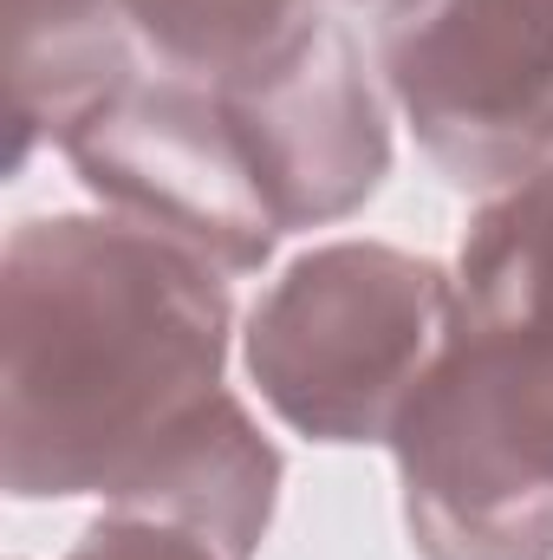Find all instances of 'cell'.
<instances>
[{
  "label": "cell",
  "mask_w": 553,
  "mask_h": 560,
  "mask_svg": "<svg viewBox=\"0 0 553 560\" xmlns=\"http://www.w3.org/2000/svg\"><path fill=\"white\" fill-rule=\"evenodd\" d=\"M228 287L125 215H33L0 248V482L118 502L222 392Z\"/></svg>",
  "instance_id": "6da1fadb"
},
{
  "label": "cell",
  "mask_w": 553,
  "mask_h": 560,
  "mask_svg": "<svg viewBox=\"0 0 553 560\" xmlns=\"http://www.w3.org/2000/svg\"><path fill=\"white\" fill-rule=\"evenodd\" d=\"M391 456L423 560H553V300L456 313Z\"/></svg>",
  "instance_id": "7a4b0ae2"
},
{
  "label": "cell",
  "mask_w": 553,
  "mask_h": 560,
  "mask_svg": "<svg viewBox=\"0 0 553 560\" xmlns=\"http://www.w3.org/2000/svg\"><path fill=\"white\" fill-rule=\"evenodd\" d=\"M456 313L462 293L443 261L391 242H326L255 300L242 365L286 430L313 443H391Z\"/></svg>",
  "instance_id": "3957f363"
},
{
  "label": "cell",
  "mask_w": 553,
  "mask_h": 560,
  "mask_svg": "<svg viewBox=\"0 0 553 560\" xmlns=\"http://www.w3.org/2000/svg\"><path fill=\"white\" fill-rule=\"evenodd\" d=\"M59 150L111 215L202 255L222 275H261L286 235L209 79L163 66L131 72L59 138Z\"/></svg>",
  "instance_id": "277c9868"
},
{
  "label": "cell",
  "mask_w": 553,
  "mask_h": 560,
  "mask_svg": "<svg viewBox=\"0 0 553 560\" xmlns=\"http://www.w3.org/2000/svg\"><path fill=\"white\" fill-rule=\"evenodd\" d=\"M378 72L456 189L553 163V0H385Z\"/></svg>",
  "instance_id": "5b68a950"
},
{
  "label": "cell",
  "mask_w": 553,
  "mask_h": 560,
  "mask_svg": "<svg viewBox=\"0 0 553 560\" xmlns=\"http://www.w3.org/2000/svg\"><path fill=\"white\" fill-rule=\"evenodd\" d=\"M235 131L248 143L280 229H326L358 215L391 176L385 92L345 20H313L268 59L215 79Z\"/></svg>",
  "instance_id": "8992f818"
},
{
  "label": "cell",
  "mask_w": 553,
  "mask_h": 560,
  "mask_svg": "<svg viewBox=\"0 0 553 560\" xmlns=\"http://www.w3.org/2000/svg\"><path fill=\"white\" fill-rule=\"evenodd\" d=\"M274 502L280 450L261 436V423L248 418L235 392H215L156 443V456L111 509L169 522L209 541L222 560H255L274 528Z\"/></svg>",
  "instance_id": "52a82bcc"
},
{
  "label": "cell",
  "mask_w": 553,
  "mask_h": 560,
  "mask_svg": "<svg viewBox=\"0 0 553 560\" xmlns=\"http://www.w3.org/2000/svg\"><path fill=\"white\" fill-rule=\"evenodd\" d=\"M7 13V170L59 143L138 72L125 0H0Z\"/></svg>",
  "instance_id": "ba28073f"
},
{
  "label": "cell",
  "mask_w": 553,
  "mask_h": 560,
  "mask_svg": "<svg viewBox=\"0 0 553 560\" xmlns=\"http://www.w3.org/2000/svg\"><path fill=\"white\" fill-rule=\"evenodd\" d=\"M332 7H365V0H125V20L163 72H189L215 85L268 59Z\"/></svg>",
  "instance_id": "9c48e42d"
},
{
  "label": "cell",
  "mask_w": 553,
  "mask_h": 560,
  "mask_svg": "<svg viewBox=\"0 0 553 560\" xmlns=\"http://www.w3.org/2000/svg\"><path fill=\"white\" fill-rule=\"evenodd\" d=\"M462 313H515L553 300V163L489 196L456 255Z\"/></svg>",
  "instance_id": "30bf717a"
},
{
  "label": "cell",
  "mask_w": 553,
  "mask_h": 560,
  "mask_svg": "<svg viewBox=\"0 0 553 560\" xmlns=\"http://www.w3.org/2000/svg\"><path fill=\"white\" fill-rule=\"evenodd\" d=\"M66 560H222L209 541L169 528V522H150V515H131V509H111L98 515Z\"/></svg>",
  "instance_id": "8fae6325"
}]
</instances>
